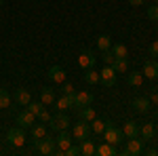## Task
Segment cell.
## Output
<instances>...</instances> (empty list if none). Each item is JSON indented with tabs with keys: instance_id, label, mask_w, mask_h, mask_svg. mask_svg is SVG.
Instances as JSON below:
<instances>
[{
	"instance_id": "obj_33",
	"label": "cell",
	"mask_w": 158,
	"mask_h": 156,
	"mask_svg": "<svg viewBox=\"0 0 158 156\" xmlns=\"http://www.w3.org/2000/svg\"><path fill=\"white\" fill-rule=\"evenodd\" d=\"M36 118L40 120V122H44V124H49V122H51V118H53V116H51V112H47V110L42 108V110H40V114H38Z\"/></svg>"
},
{
	"instance_id": "obj_44",
	"label": "cell",
	"mask_w": 158,
	"mask_h": 156,
	"mask_svg": "<svg viewBox=\"0 0 158 156\" xmlns=\"http://www.w3.org/2000/svg\"><path fill=\"white\" fill-rule=\"evenodd\" d=\"M156 135H158V129H156Z\"/></svg>"
},
{
	"instance_id": "obj_5",
	"label": "cell",
	"mask_w": 158,
	"mask_h": 156,
	"mask_svg": "<svg viewBox=\"0 0 158 156\" xmlns=\"http://www.w3.org/2000/svg\"><path fill=\"white\" fill-rule=\"evenodd\" d=\"M143 152V139L139 137H129V141H124V150L122 154H129V156H137Z\"/></svg>"
},
{
	"instance_id": "obj_43",
	"label": "cell",
	"mask_w": 158,
	"mask_h": 156,
	"mask_svg": "<svg viewBox=\"0 0 158 156\" xmlns=\"http://www.w3.org/2000/svg\"><path fill=\"white\" fill-rule=\"evenodd\" d=\"M152 2H158V0H152Z\"/></svg>"
},
{
	"instance_id": "obj_42",
	"label": "cell",
	"mask_w": 158,
	"mask_h": 156,
	"mask_svg": "<svg viewBox=\"0 0 158 156\" xmlns=\"http://www.w3.org/2000/svg\"><path fill=\"white\" fill-rule=\"evenodd\" d=\"M2 2H4V0H0V4H2Z\"/></svg>"
},
{
	"instance_id": "obj_10",
	"label": "cell",
	"mask_w": 158,
	"mask_h": 156,
	"mask_svg": "<svg viewBox=\"0 0 158 156\" xmlns=\"http://www.w3.org/2000/svg\"><path fill=\"white\" fill-rule=\"evenodd\" d=\"M17 124L23 127V129H27V127L32 129V124H36V116H34L27 108H23L19 114H17Z\"/></svg>"
},
{
	"instance_id": "obj_35",
	"label": "cell",
	"mask_w": 158,
	"mask_h": 156,
	"mask_svg": "<svg viewBox=\"0 0 158 156\" xmlns=\"http://www.w3.org/2000/svg\"><path fill=\"white\" fill-rule=\"evenodd\" d=\"M65 154H68V156H78V154H80V145H70V148H68V150H65Z\"/></svg>"
},
{
	"instance_id": "obj_39",
	"label": "cell",
	"mask_w": 158,
	"mask_h": 156,
	"mask_svg": "<svg viewBox=\"0 0 158 156\" xmlns=\"http://www.w3.org/2000/svg\"><path fill=\"white\" fill-rule=\"evenodd\" d=\"M146 0H129V4H133V6H141Z\"/></svg>"
},
{
	"instance_id": "obj_32",
	"label": "cell",
	"mask_w": 158,
	"mask_h": 156,
	"mask_svg": "<svg viewBox=\"0 0 158 156\" xmlns=\"http://www.w3.org/2000/svg\"><path fill=\"white\" fill-rule=\"evenodd\" d=\"M101 59H103V63H106V65H112V63L116 61L114 53H112V48H108V51H101Z\"/></svg>"
},
{
	"instance_id": "obj_40",
	"label": "cell",
	"mask_w": 158,
	"mask_h": 156,
	"mask_svg": "<svg viewBox=\"0 0 158 156\" xmlns=\"http://www.w3.org/2000/svg\"><path fill=\"white\" fill-rule=\"evenodd\" d=\"M146 154H148V156H156V154H158V150H154V148H150V150H146Z\"/></svg>"
},
{
	"instance_id": "obj_31",
	"label": "cell",
	"mask_w": 158,
	"mask_h": 156,
	"mask_svg": "<svg viewBox=\"0 0 158 156\" xmlns=\"http://www.w3.org/2000/svg\"><path fill=\"white\" fill-rule=\"evenodd\" d=\"M25 108L30 110V112H32L34 116H38V114H40V110L44 108V103H42V101H30V103H27Z\"/></svg>"
},
{
	"instance_id": "obj_16",
	"label": "cell",
	"mask_w": 158,
	"mask_h": 156,
	"mask_svg": "<svg viewBox=\"0 0 158 156\" xmlns=\"http://www.w3.org/2000/svg\"><path fill=\"white\" fill-rule=\"evenodd\" d=\"M122 133H124L127 139H129V137H139V127H137V122L127 120V122L122 124Z\"/></svg>"
},
{
	"instance_id": "obj_4",
	"label": "cell",
	"mask_w": 158,
	"mask_h": 156,
	"mask_svg": "<svg viewBox=\"0 0 158 156\" xmlns=\"http://www.w3.org/2000/svg\"><path fill=\"white\" fill-rule=\"evenodd\" d=\"M93 99H95V97H93L91 91H76L72 95V106L76 110L85 108V106H91V103H93Z\"/></svg>"
},
{
	"instance_id": "obj_38",
	"label": "cell",
	"mask_w": 158,
	"mask_h": 156,
	"mask_svg": "<svg viewBox=\"0 0 158 156\" xmlns=\"http://www.w3.org/2000/svg\"><path fill=\"white\" fill-rule=\"evenodd\" d=\"M148 51H150V55H152V57H158V40H154V42L150 44Z\"/></svg>"
},
{
	"instance_id": "obj_2",
	"label": "cell",
	"mask_w": 158,
	"mask_h": 156,
	"mask_svg": "<svg viewBox=\"0 0 158 156\" xmlns=\"http://www.w3.org/2000/svg\"><path fill=\"white\" fill-rule=\"evenodd\" d=\"M34 150H36L38 154H55L57 144H55V139H53V137L44 135L42 139H34Z\"/></svg>"
},
{
	"instance_id": "obj_6",
	"label": "cell",
	"mask_w": 158,
	"mask_h": 156,
	"mask_svg": "<svg viewBox=\"0 0 158 156\" xmlns=\"http://www.w3.org/2000/svg\"><path fill=\"white\" fill-rule=\"evenodd\" d=\"M72 139H74L72 133H68V131H59L57 139H55V144H57V150H55V154H65V150H68V148L74 144Z\"/></svg>"
},
{
	"instance_id": "obj_15",
	"label": "cell",
	"mask_w": 158,
	"mask_h": 156,
	"mask_svg": "<svg viewBox=\"0 0 158 156\" xmlns=\"http://www.w3.org/2000/svg\"><path fill=\"white\" fill-rule=\"evenodd\" d=\"M131 106H133L137 112H141V114H146L148 110L152 108V103H150V99H148V97H135L133 101H131Z\"/></svg>"
},
{
	"instance_id": "obj_11",
	"label": "cell",
	"mask_w": 158,
	"mask_h": 156,
	"mask_svg": "<svg viewBox=\"0 0 158 156\" xmlns=\"http://www.w3.org/2000/svg\"><path fill=\"white\" fill-rule=\"evenodd\" d=\"M51 82H57V84H63L65 82V70L61 68V65H51L49 72H47Z\"/></svg>"
},
{
	"instance_id": "obj_37",
	"label": "cell",
	"mask_w": 158,
	"mask_h": 156,
	"mask_svg": "<svg viewBox=\"0 0 158 156\" xmlns=\"http://www.w3.org/2000/svg\"><path fill=\"white\" fill-rule=\"evenodd\" d=\"M61 91H63V95H74V93H76L70 82H63V89H61Z\"/></svg>"
},
{
	"instance_id": "obj_3",
	"label": "cell",
	"mask_w": 158,
	"mask_h": 156,
	"mask_svg": "<svg viewBox=\"0 0 158 156\" xmlns=\"http://www.w3.org/2000/svg\"><path fill=\"white\" fill-rule=\"evenodd\" d=\"M6 141L15 148H23L25 145V131L23 127H13L6 131Z\"/></svg>"
},
{
	"instance_id": "obj_23",
	"label": "cell",
	"mask_w": 158,
	"mask_h": 156,
	"mask_svg": "<svg viewBox=\"0 0 158 156\" xmlns=\"http://www.w3.org/2000/svg\"><path fill=\"white\" fill-rule=\"evenodd\" d=\"M112 53H114V57L116 59H129V51H127V47L122 44V42H112Z\"/></svg>"
},
{
	"instance_id": "obj_22",
	"label": "cell",
	"mask_w": 158,
	"mask_h": 156,
	"mask_svg": "<svg viewBox=\"0 0 158 156\" xmlns=\"http://www.w3.org/2000/svg\"><path fill=\"white\" fill-rule=\"evenodd\" d=\"M55 108L59 110V112H65V110L74 108L72 106V95H61L59 99H55Z\"/></svg>"
},
{
	"instance_id": "obj_30",
	"label": "cell",
	"mask_w": 158,
	"mask_h": 156,
	"mask_svg": "<svg viewBox=\"0 0 158 156\" xmlns=\"http://www.w3.org/2000/svg\"><path fill=\"white\" fill-rule=\"evenodd\" d=\"M11 106V95H9V91L6 89H0V108H9Z\"/></svg>"
},
{
	"instance_id": "obj_13",
	"label": "cell",
	"mask_w": 158,
	"mask_h": 156,
	"mask_svg": "<svg viewBox=\"0 0 158 156\" xmlns=\"http://www.w3.org/2000/svg\"><path fill=\"white\" fill-rule=\"evenodd\" d=\"M141 74H143L146 78H150V80H156L158 78V63L154 59H146L143 61V70H141Z\"/></svg>"
},
{
	"instance_id": "obj_9",
	"label": "cell",
	"mask_w": 158,
	"mask_h": 156,
	"mask_svg": "<svg viewBox=\"0 0 158 156\" xmlns=\"http://www.w3.org/2000/svg\"><path fill=\"white\" fill-rule=\"evenodd\" d=\"M116 76H118V74L114 72V68H112V65H106V68L99 72V82L106 84V86H114V84H116Z\"/></svg>"
},
{
	"instance_id": "obj_1",
	"label": "cell",
	"mask_w": 158,
	"mask_h": 156,
	"mask_svg": "<svg viewBox=\"0 0 158 156\" xmlns=\"http://www.w3.org/2000/svg\"><path fill=\"white\" fill-rule=\"evenodd\" d=\"M103 135V141H108V144L112 145H118L122 144V139H124V133H122V129H118L112 120H108V124H106V131L101 133Z\"/></svg>"
},
{
	"instance_id": "obj_14",
	"label": "cell",
	"mask_w": 158,
	"mask_h": 156,
	"mask_svg": "<svg viewBox=\"0 0 158 156\" xmlns=\"http://www.w3.org/2000/svg\"><path fill=\"white\" fill-rule=\"evenodd\" d=\"M95 154L97 156H116L118 154V145H112L108 141H103V144H99L95 148Z\"/></svg>"
},
{
	"instance_id": "obj_7",
	"label": "cell",
	"mask_w": 158,
	"mask_h": 156,
	"mask_svg": "<svg viewBox=\"0 0 158 156\" xmlns=\"http://www.w3.org/2000/svg\"><path fill=\"white\" fill-rule=\"evenodd\" d=\"M51 129H53V131H68V124H70V118H68V114H65V112H59V114H57V116H53V118H51Z\"/></svg>"
},
{
	"instance_id": "obj_17",
	"label": "cell",
	"mask_w": 158,
	"mask_h": 156,
	"mask_svg": "<svg viewBox=\"0 0 158 156\" xmlns=\"http://www.w3.org/2000/svg\"><path fill=\"white\" fill-rule=\"evenodd\" d=\"M139 135H141L143 141H150L152 137H156V129H154V124H152V122L141 124V127H139Z\"/></svg>"
},
{
	"instance_id": "obj_41",
	"label": "cell",
	"mask_w": 158,
	"mask_h": 156,
	"mask_svg": "<svg viewBox=\"0 0 158 156\" xmlns=\"http://www.w3.org/2000/svg\"><path fill=\"white\" fill-rule=\"evenodd\" d=\"M156 34H158V25H156Z\"/></svg>"
},
{
	"instance_id": "obj_26",
	"label": "cell",
	"mask_w": 158,
	"mask_h": 156,
	"mask_svg": "<svg viewBox=\"0 0 158 156\" xmlns=\"http://www.w3.org/2000/svg\"><path fill=\"white\" fill-rule=\"evenodd\" d=\"M112 68L116 74H127L129 72V59H116L112 63Z\"/></svg>"
},
{
	"instance_id": "obj_25",
	"label": "cell",
	"mask_w": 158,
	"mask_h": 156,
	"mask_svg": "<svg viewBox=\"0 0 158 156\" xmlns=\"http://www.w3.org/2000/svg\"><path fill=\"white\" fill-rule=\"evenodd\" d=\"M47 135V124L40 122V124H32V141L34 139H42Z\"/></svg>"
},
{
	"instance_id": "obj_20",
	"label": "cell",
	"mask_w": 158,
	"mask_h": 156,
	"mask_svg": "<svg viewBox=\"0 0 158 156\" xmlns=\"http://www.w3.org/2000/svg\"><path fill=\"white\" fill-rule=\"evenodd\" d=\"M15 101H17L19 106H23V108H25V106L32 101L30 91H27V89H17V91H15Z\"/></svg>"
},
{
	"instance_id": "obj_8",
	"label": "cell",
	"mask_w": 158,
	"mask_h": 156,
	"mask_svg": "<svg viewBox=\"0 0 158 156\" xmlns=\"http://www.w3.org/2000/svg\"><path fill=\"white\" fill-rule=\"evenodd\" d=\"M89 133H91V124H89V122H85V120H80L78 124H74L72 137L76 139V141H82V139H86V137H89Z\"/></svg>"
},
{
	"instance_id": "obj_19",
	"label": "cell",
	"mask_w": 158,
	"mask_h": 156,
	"mask_svg": "<svg viewBox=\"0 0 158 156\" xmlns=\"http://www.w3.org/2000/svg\"><path fill=\"white\" fill-rule=\"evenodd\" d=\"M55 99H57V97H55V91H51L49 86H42V89H40V101H42L44 106H53Z\"/></svg>"
},
{
	"instance_id": "obj_27",
	"label": "cell",
	"mask_w": 158,
	"mask_h": 156,
	"mask_svg": "<svg viewBox=\"0 0 158 156\" xmlns=\"http://www.w3.org/2000/svg\"><path fill=\"white\" fill-rule=\"evenodd\" d=\"M106 124H108V120H101V118L91 120V131L97 133V135H101V133L106 131Z\"/></svg>"
},
{
	"instance_id": "obj_28",
	"label": "cell",
	"mask_w": 158,
	"mask_h": 156,
	"mask_svg": "<svg viewBox=\"0 0 158 156\" xmlns=\"http://www.w3.org/2000/svg\"><path fill=\"white\" fill-rule=\"evenodd\" d=\"M97 48L99 51H108V48H112V38H110L108 34H101V36L97 38Z\"/></svg>"
},
{
	"instance_id": "obj_29",
	"label": "cell",
	"mask_w": 158,
	"mask_h": 156,
	"mask_svg": "<svg viewBox=\"0 0 158 156\" xmlns=\"http://www.w3.org/2000/svg\"><path fill=\"white\" fill-rule=\"evenodd\" d=\"M85 80L89 84H97L99 82V72H97V70H93V68L85 70Z\"/></svg>"
},
{
	"instance_id": "obj_12",
	"label": "cell",
	"mask_w": 158,
	"mask_h": 156,
	"mask_svg": "<svg viewBox=\"0 0 158 156\" xmlns=\"http://www.w3.org/2000/svg\"><path fill=\"white\" fill-rule=\"evenodd\" d=\"M95 61H97V57H95V53H91V51H82V53L78 55V65H80L82 70L93 68V65H95Z\"/></svg>"
},
{
	"instance_id": "obj_18",
	"label": "cell",
	"mask_w": 158,
	"mask_h": 156,
	"mask_svg": "<svg viewBox=\"0 0 158 156\" xmlns=\"http://www.w3.org/2000/svg\"><path fill=\"white\" fill-rule=\"evenodd\" d=\"M78 145H80V154H85V156H95V141H91L89 137L86 139H82V141H78Z\"/></svg>"
},
{
	"instance_id": "obj_36",
	"label": "cell",
	"mask_w": 158,
	"mask_h": 156,
	"mask_svg": "<svg viewBox=\"0 0 158 156\" xmlns=\"http://www.w3.org/2000/svg\"><path fill=\"white\" fill-rule=\"evenodd\" d=\"M148 99H150V103H152V106H158V89H152V93H150Z\"/></svg>"
},
{
	"instance_id": "obj_24",
	"label": "cell",
	"mask_w": 158,
	"mask_h": 156,
	"mask_svg": "<svg viewBox=\"0 0 158 156\" xmlns=\"http://www.w3.org/2000/svg\"><path fill=\"white\" fill-rule=\"evenodd\" d=\"M127 82H129V86H141L143 84V74L141 72H133V74H127Z\"/></svg>"
},
{
	"instance_id": "obj_21",
	"label": "cell",
	"mask_w": 158,
	"mask_h": 156,
	"mask_svg": "<svg viewBox=\"0 0 158 156\" xmlns=\"http://www.w3.org/2000/svg\"><path fill=\"white\" fill-rule=\"evenodd\" d=\"M78 118L85 120V122H91V120L97 118V114H95V110L91 106H85V108H78Z\"/></svg>"
},
{
	"instance_id": "obj_34",
	"label": "cell",
	"mask_w": 158,
	"mask_h": 156,
	"mask_svg": "<svg viewBox=\"0 0 158 156\" xmlns=\"http://www.w3.org/2000/svg\"><path fill=\"white\" fill-rule=\"evenodd\" d=\"M148 17H150L152 21H156V23H158V2L154 4V6H150V9H148Z\"/></svg>"
}]
</instances>
